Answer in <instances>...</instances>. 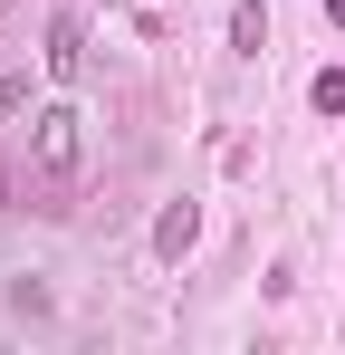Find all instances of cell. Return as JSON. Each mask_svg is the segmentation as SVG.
Listing matches in <instances>:
<instances>
[{
  "instance_id": "6",
  "label": "cell",
  "mask_w": 345,
  "mask_h": 355,
  "mask_svg": "<svg viewBox=\"0 0 345 355\" xmlns=\"http://www.w3.org/2000/svg\"><path fill=\"white\" fill-rule=\"evenodd\" d=\"M29 106V77H0V116H19Z\"/></svg>"
},
{
  "instance_id": "8",
  "label": "cell",
  "mask_w": 345,
  "mask_h": 355,
  "mask_svg": "<svg viewBox=\"0 0 345 355\" xmlns=\"http://www.w3.org/2000/svg\"><path fill=\"white\" fill-rule=\"evenodd\" d=\"M0 10H10V0H0Z\"/></svg>"
},
{
  "instance_id": "5",
  "label": "cell",
  "mask_w": 345,
  "mask_h": 355,
  "mask_svg": "<svg viewBox=\"0 0 345 355\" xmlns=\"http://www.w3.org/2000/svg\"><path fill=\"white\" fill-rule=\"evenodd\" d=\"M307 96H317V116H345V67H317V87H307Z\"/></svg>"
},
{
  "instance_id": "3",
  "label": "cell",
  "mask_w": 345,
  "mask_h": 355,
  "mask_svg": "<svg viewBox=\"0 0 345 355\" xmlns=\"http://www.w3.org/2000/svg\"><path fill=\"white\" fill-rule=\"evenodd\" d=\"M192 240H202V211H192V202H172L163 221H154V259H182Z\"/></svg>"
},
{
  "instance_id": "4",
  "label": "cell",
  "mask_w": 345,
  "mask_h": 355,
  "mask_svg": "<svg viewBox=\"0 0 345 355\" xmlns=\"http://www.w3.org/2000/svg\"><path fill=\"white\" fill-rule=\"evenodd\" d=\"M230 49H240V58H259V49H269V10H259V0H240V10H230Z\"/></svg>"
},
{
  "instance_id": "2",
  "label": "cell",
  "mask_w": 345,
  "mask_h": 355,
  "mask_svg": "<svg viewBox=\"0 0 345 355\" xmlns=\"http://www.w3.org/2000/svg\"><path fill=\"white\" fill-rule=\"evenodd\" d=\"M39 58H48L57 87H67V77H87V19H77V10H57V19H48V49H39Z\"/></svg>"
},
{
  "instance_id": "1",
  "label": "cell",
  "mask_w": 345,
  "mask_h": 355,
  "mask_svg": "<svg viewBox=\"0 0 345 355\" xmlns=\"http://www.w3.org/2000/svg\"><path fill=\"white\" fill-rule=\"evenodd\" d=\"M29 125H39V135H29V154H39V173H48V182H67V173H77V154H87V135H77L87 116H77V106H39Z\"/></svg>"
},
{
  "instance_id": "7",
  "label": "cell",
  "mask_w": 345,
  "mask_h": 355,
  "mask_svg": "<svg viewBox=\"0 0 345 355\" xmlns=\"http://www.w3.org/2000/svg\"><path fill=\"white\" fill-rule=\"evenodd\" d=\"M326 19H336V29H345V0H326Z\"/></svg>"
}]
</instances>
